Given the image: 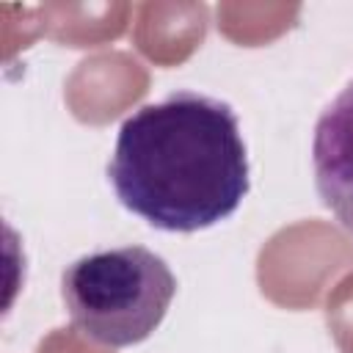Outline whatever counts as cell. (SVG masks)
Here are the masks:
<instances>
[{
  "mask_svg": "<svg viewBox=\"0 0 353 353\" xmlns=\"http://www.w3.org/2000/svg\"><path fill=\"white\" fill-rule=\"evenodd\" d=\"M116 199L163 232H201L245 199L248 149L229 102L174 91L127 116L108 163Z\"/></svg>",
  "mask_w": 353,
  "mask_h": 353,
  "instance_id": "6da1fadb",
  "label": "cell"
},
{
  "mask_svg": "<svg viewBox=\"0 0 353 353\" xmlns=\"http://www.w3.org/2000/svg\"><path fill=\"white\" fill-rule=\"evenodd\" d=\"M174 295V270L146 245L94 251L61 273V298L72 325L105 347L149 339L168 314Z\"/></svg>",
  "mask_w": 353,
  "mask_h": 353,
  "instance_id": "7a4b0ae2",
  "label": "cell"
},
{
  "mask_svg": "<svg viewBox=\"0 0 353 353\" xmlns=\"http://www.w3.org/2000/svg\"><path fill=\"white\" fill-rule=\"evenodd\" d=\"M312 168L323 204L353 234V83L331 99L314 124Z\"/></svg>",
  "mask_w": 353,
  "mask_h": 353,
  "instance_id": "3957f363",
  "label": "cell"
}]
</instances>
